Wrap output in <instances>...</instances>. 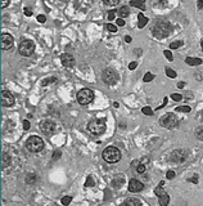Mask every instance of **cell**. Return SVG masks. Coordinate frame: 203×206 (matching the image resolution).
I'll return each mask as SVG.
<instances>
[{
    "label": "cell",
    "mask_w": 203,
    "mask_h": 206,
    "mask_svg": "<svg viewBox=\"0 0 203 206\" xmlns=\"http://www.w3.org/2000/svg\"><path fill=\"white\" fill-rule=\"evenodd\" d=\"M172 30V26L170 22L167 21H157L156 23H154V27H153V35L156 36V38H159V39H162V38H166V36H169L170 32Z\"/></svg>",
    "instance_id": "obj_1"
},
{
    "label": "cell",
    "mask_w": 203,
    "mask_h": 206,
    "mask_svg": "<svg viewBox=\"0 0 203 206\" xmlns=\"http://www.w3.org/2000/svg\"><path fill=\"white\" fill-rule=\"evenodd\" d=\"M102 156H103L105 163L116 164V163H118V161L121 160V151L118 148H116V147L109 146V147H107V148L103 151Z\"/></svg>",
    "instance_id": "obj_2"
},
{
    "label": "cell",
    "mask_w": 203,
    "mask_h": 206,
    "mask_svg": "<svg viewBox=\"0 0 203 206\" xmlns=\"http://www.w3.org/2000/svg\"><path fill=\"white\" fill-rule=\"evenodd\" d=\"M88 130L93 135H102L105 131V120L104 119H95L88 124Z\"/></svg>",
    "instance_id": "obj_3"
},
{
    "label": "cell",
    "mask_w": 203,
    "mask_h": 206,
    "mask_svg": "<svg viewBox=\"0 0 203 206\" xmlns=\"http://www.w3.org/2000/svg\"><path fill=\"white\" fill-rule=\"evenodd\" d=\"M26 148L30 152H40L44 148V141L40 137L32 135L26 141Z\"/></svg>",
    "instance_id": "obj_4"
},
{
    "label": "cell",
    "mask_w": 203,
    "mask_h": 206,
    "mask_svg": "<svg viewBox=\"0 0 203 206\" xmlns=\"http://www.w3.org/2000/svg\"><path fill=\"white\" fill-rule=\"evenodd\" d=\"M94 99V93L93 90L90 89H81L78 93H77V102L80 103L81 106H88L93 102Z\"/></svg>",
    "instance_id": "obj_5"
},
{
    "label": "cell",
    "mask_w": 203,
    "mask_h": 206,
    "mask_svg": "<svg viewBox=\"0 0 203 206\" xmlns=\"http://www.w3.org/2000/svg\"><path fill=\"white\" fill-rule=\"evenodd\" d=\"M35 50V44L31 41V40H23L21 41L19 47H18V52L21 56L23 57H30Z\"/></svg>",
    "instance_id": "obj_6"
},
{
    "label": "cell",
    "mask_w": 203,
    "mask_h": 206,
    "mask_svg": "<svg viewBox=\"0 0 203 206\" xmlns=\"http://www.w3.org/2000/svg\"><path fill=\"white\" fill-rule=\"evenodd\" d=\"M159 124H161V126L166 129H173L177 125V117L173 113H166L165 116L161 117Z\"/></svg>",
    "instance_id": "obj_7"
},
{
    "label": "cell",
    "mask_w": 203,
    "mask_h": 206,
    "mask_svg": "<svg viewBox=\"0 0 203 206\" xmlns=\"http://www.w3.org/2000/svg\"><path fill=\"white\" fill-rule=\"evenodd\" d=\"M102 79H103V81L108 85H114L117 83L118 80V75L117 72H116L113 68H105L103 71V75H102Z\"/></svg>",
    "instance_id": "obj_8"
},
{
    "label": "cell",
    "mask_w": 203,
    "mask_h": 206,
    "mask_svg": "<svg viewBox=\"0 0 203 206\" xmlns=\"http://www.w3.org/2000/svg\"><path fill=\"white\" fill-rule=\"evenodd\" d=\"M186 157H188V152L186 151H184V150H175V151H172L170 153L169 160L171 161V163L181 164V163H184V161L186 160Z\"/></svg>",
    "instance_id": "obj_9"
},
{
    "label": "cell",
    "mask_w": 203,
    "mask_h": 206,
    "mask_svg": "<svg viewBox=\"0 0 203 206\" xmlns=\"http://www.w3.org/2000/svg\"><path fill=\"white\" fill-rule=\"evenodd\" d=\"M40 129H41L42 133L50 135V134H54L58 130V125L53 120H44L40 124Z\"/></svg>",
    "instance_id": "obj_10"
},
{
    "label": "cell",
    "mask_w": 203,
    "mask_h": 206,
    "mask_svg": "<svg viewBox=\"0 0 203 206\" xmlns=\"http://www.w3.org/2000/svg\"><path fill=\"white\" fill-rule=\"evenodd\" d=\"M13 36L9 34H2L0 36V47H2L3 50H9L13 47Z\"/></svg>",
    "instance_id": "obj_11"
},
{
    "label": "cell",
    "mask_w": 203,
    "mask_h": 206,
    "mask_svg": "<svg viewBox=\"0 0 203 206\" xmlns=\"http://www.w3.org/2000/svg\"><path fill=\"white\" fill-rule=\"evenodd\" d=\"M2 105L4 107H10L14 105V97L12 95L10 92H8V90L2 92Z\"/></svg>",
    "instance_id": "obj_12"
},
{
    "label": "cell",
    "mask_w": 203,
    "mask_h": 206,
    "mask_svg": "<svg viewBox=\"0 0 203 206\" xmlns=\"http://www.w3.org/2000/svg\"><path fill=\"white\" fill-rule=\"evenodd\" d=\"M61 62L62 64L64 66V67H74V66L76 64V61H75V58L72 57L70 53H63L61 56Z\"/></svg>",
    "instance_id": "obj_13"
},
{
    "label": "cell",
    "mask_w": 203,
    "mask_h": 206,
    "mask_svg": "<svg viewBox=\"0 0 203 206\" xmlns=\"http://www.w3.org/2000/svg\"><path fill=\"white\" fill-rule=\"evenodd\" d=\"M143 188H144V184L141 182L136 180V179H131L130 183H129V191H130V192H133V193L140 192V191H143Z\"/></svg>",
    "instance_id": "obj_14"
},
{
    "label": "cell",
    "mask_w": 203,
    "mask_h": 206,
    "mask_svg": "<svg viewBox=\"0 0 203 206\" xmlns=\"http://www.w3.org/2000/svg\"><path fill=\"white\" fill-rule=\"evenodd\" d=\"M122 206H141V202H140V200H137V198L131 197V198H127V200L122 204Z\"/></svg>",
    "instance_id": "obj_15"
},
{
    "label": "cell",
    "mask_w": 203,
    "mask_h": 206,
    "mask_svg": "<svg viewBox=\"0 0 203 206\" xmlns=\"http://www.w3.org/2000/svg\"><path fill=\"white\" fill-rule=\"evenodd\" d=\"M130 4L131 6H136L139 9H145V4H144V0H130Z\"/></svg>",
    "instance_id": "obj_16"
},
{
    "label": "cell",
    "mask_w": 203,
    "mask_h": 206,
    "mask_svg": "<svg viewBox=\"0 0 203 206\" xmlns=\"http://www.w3.org/2000/svg\"><path fill=\"white\" fill-rule=\"evenodd\" d=\"M185 62L189 64V66H199L203 61L201 60V58H190V57H188L186 60H185Z\"/></svg>",
    "instance_id": "obj_17"
},
{
    "label": "cell",
    "mask_w": 203,
    "mask_h": 206,
    "mask_svg": "<svg viewBox=\"0 0 203 206\" xmlns=\"http://www.w3.org/2000/svg\"><path fill=\"white\" fill-rule=\"evenodd\" d=\"M159 206H167L170 202V196L167 193H163L162 196H159Z\"/></svg>",
    "instance_id": "obj_18"
},
{
    "label": "cell",
    "mask_w": 203,
    "mask_h": 206,
    "mask_svg": "<svg viewBox=\"0 0 203 206\" xmlns=\"http://www.w3.org/2000/svg\"><path fill=\"white\" fill-rule=\"evenodd\" d=\"M118 14H120V18H126V17H129V14H130L129 6H126V5L121 6V9H118Z\"/></svg>",
    "instance_id": "obj_19"
},
{
    "label": "cell",
    "mask_w": 203,
    "mask_h": 206,
    "mask_svg": "<svg viewBox=\"0 0 203 206\" xmlns=\"http://www.w3.org/2000/svg\"><path fill=\"white\" fill-rule=\"evenodd\" d=\"M137 18H139V23H137V27H139V28H143L144 26H145V25L148 23V18L144 17V14H143V13H139Z\"/></svg>",
    "instance_id": "obj_20"
},
{
    "label": "cell",
    "mask_w": 203,
    "mask_h": 206,
    "mask_svg": "<svg viewBox=\"0 0 203 206\" xmlns=\"http://www.w3.org/2000/svg\"><path fill=\"white\" fill-rule=\"evenodd\" d=\"M124 182H125V179H124V176H117L113 182H112V184H113V187H116V188H118L120 186H122L124 184Z\"/></svg>",
    "instance_id": "obj_21"
},
{
    "label": "cell",
    "mask_w": 203,
    "mask_h": 206,
    "mask_svg": "<svg viewBox=\"0 0 203 206\" xmlns=\"http://www.w3.org/2000/svg\"><path fill=\"white\" fill-rule=\"evenodd\" d=\"M25 182H26V183H28V184H34V183L36 182V175H35L34 173H31V174H27V176H26Z\"/></svg>",
    "instance_id": "obj_22"
},
{
    "label": "cell",
    "mask_w": 203,
    "mask_h": 206,
    "mask_svg": "<svg viewBox=\"0 0 203 206\" xmlns=\"http://www.w3.org/2000/svg\"><path fill=\"white\" fill-rule=\"evenodd\" d=\"M195 137H197V139H199V141H203V126H199L195 129Z\"/></svg>",
    "instance_id": "obj_23"
},
{
    "label": "cell",
    "mask_w": 203,
    "mask_h": 206,
    "mask_svg": "<svg viewBox=\"0 0 203 206\" xmlns=\"http://www.w3.org/2000/svg\"><path fill=\"white\" fill-rule=\"evenodd\" d=\"M153 79H154V75H153V73L147 72L145 75H144V77H143V81H144V83H149V81H152Z\"/></svg>",
    "instance_id": "obj_24"
},
{
    "label": "cell",
    "mask_w": 203,
    "mask_h": 206,
    "mask_svg": "<svg viewBox=\"0 0 203 206\" xmlns=\"http://www.w3.org/2000/svg\"><path fill=\"white\" fill-rule=\"evenodd\" d=\"M103 3L108 6H114V5H117L120 3V0H103Z\"/></svg>",
    "instance_id": "obj_25"
},
{
    "label": "cell",
    "mask_w": 203,
    "mask_h": 206,
    "mask_svg": "<svg viewBox=\"0 0 203 206\" xmlns=\"http://www.w3.org/2000/svg\"><path fill=\"white\" fill-rule=\"evenodd\" d=\"M141 112H143L144 115H147V116H152V115H153V111H152V108H150V107H148V106L143 107Z\"/></svg>",
    "instance_id": "obj_26"
},
{
    "label": "cell",
    "mask_w": 203,
    "mask_h": 206,
    "mask_svg": "<svg viewBox=\"0 0 203 206\" xmlns=\"http://www.w3.org/2000/svg\"><path fill=\"white\" fill-rule=\"evenodd\" d=\"M177 112H190V107L189 106H180L176 108Z\"/></svg>",
    "instance_id": "obj_27"
},
{
    "label": "cell",
    "mask_w": 203,
    "mask_h": 206,
    "mask_svg": "<svg viewBox=\"0 0 203 206\" xmlns=\"http://www.w3.org/2000/svg\"><path fill=\"white\" fill-rule=\"evenodd\" d=\"M183 45V41H173L170 44V49H177Z\"/></svg>",
    "instance_id": "obj_28"
},
{
    "label": "cell",
    "mask_w": 203,
    "mask_h": 206,
    "mask_svg": "<svg viewBox=\"0 0 203 206\" xmlns=\"http://www.w3.org/2000/svg\"><path fill=\"white\" fill-rule=\"evenodd\" d=\"M166 73H167L169 77H172V79H175L177 76V73L173 71V70H171V68H166Z\"/></svg>",
    "instance_id": "obj_29"
},
{
    "label": "cell",
    "mask_w": 203,
    "mask_h": 206,
    "mask_svg": "<svg viewBox=\"0 0 203 206\" xmlns=\"http://www.w3.org/2000/svg\"><path fill=\"white\" fill-rule=\"evenodd\" d=\"M154 193H156V195H157L158 197H159V196H162V195H163V193H166V192H165V191H163V187H161V186H158V187H157V188L154 189Z\"/></svg>",
    "instance_id": "obj_30"
},
{
    "label": "cell",
    "mask_w": 203,
    "mask_h": 206,
    "mask_svg": "<svg viewBox=\"0 0 203 206\" xmlns=\"http://www.w3.org/2000/svg\"><path fill=\"white\" fill-rule=\"evenodd\" d=\"M71 201H72V197L71 196H66V197H63L62 198V205H70L71 204Z\"/></svg>",
    "instance_id": "obj_31"
},
{
    "label": "cell",
    "mask_w": 203,
    "mask_h": 206,
    "mask_svg": "<svg viewBox=\"0 0 203 206\" xmlns=\"http://www.w3.org/2000/svg\"><path fill=\"white\" fill-rule=\"evenodd\" d=\"M107 30L109 32H112V34H114V32H117V27H116L114 25H112V23H108L107 25Z\"/></svg>",
    "instance_id": "obj_32"
},
{
    "label": "cell",
    "mask_w": 203,
    "mask_h": 206,
    "mask_svg": "<svg viewBox=\"0 0 203 206\" xmlns=\"http://www.w3.org/2000/svg\"><path fill=\"white\" fill-rule=\"evenodd\" d=\"M163 53H165V57H166V58H167V60H169V61H172V60H173V56H172V53H171V52H170L169 49H166V50H163Z\"/></svg>",
    "instance_id": "obj_33"
},
{
    "label": "cell",
    "mask_w": 203,
    "mask_h": 206,
    "mask_svg": "<svg viewBox=\"0 0 203 206\" xmlns=\"http://www.w3.org/2000/svg\"><path fill=\"white\" fill-rule=\"evenodd\" d=\"M136 171L139 173V174H143L144 171H145V165H143V164H139L136 166Z\"/></svg>",
    "instance_id": "obj_34"
},
{
    "label": "cell",
    "mask_w": 203,
    "mask_h": 206,
    "mask_svg": "<svg viewBox=\"0 0 203 206\" xmlns=\"http://www.w3.org/2000/svg\"><path fill=\"white\" fill-rule=\"evenodd\" d=\"M94 186V180L91 176H88V179H86V183H85V187H93Z\"/></svg>",
    "instance_id": "obj_35"
},
{
    "label": "cell",
    "mask_w": 203,
    "mask_h": 206,
    "mask_svg": "<svg viewBox=\"0 0 203 206\" xmlns=\"http://www.w3.org/2000/svg\"><path fill=\"white\" fill-rule=\"evenodd\" d=\"M50 81H57V79L55 77H50V79H45V80H42V83H41V85L42 86H45V85H48Z\"/></svg>",
    "instance_id": "obj_36"
},
{
    "label": "cell",
    "mask_w": 203,
    "mask_h": 206,
    "mask_svg": "<svg viewBox=\"0 0 203 206\" xmlns=\"http://www.w3.org/2000/svg\"><path fill=\"white\" fill-rule=\"evenodd\" d=\"M9 5V0H0V8L4 9Z\"/></svg>",
    "instance_id": "obj_37"
},
{
    "label": "cell",
    "mask_w": 203,
    "mask_h": 206,
    "mask_svg": "<svg viewBox=\"0 0 203 206\" xmlns=\"http://www.w3.org/2000/svg\"><path fill=\"white\" fill-rule=\"evenodd\" d=\"M171 98H172L173 101H176V102H179V101L183 99V97H181V94H172V95H171Z\"/></svg>",
    "instance_id": "obj_38"
},
{
    "label": "cell",
    "mask_w": 203,
    "mask_h": 206,
    "mask_svg": "<svg viewBox=\"0 0 203 206\" xmlns=\"http://www.w3.org/2000/svg\"><path fill=\"white\" fill-rule=\"evenodd\" d=\"M166 176H167V179H173L175 178V173H173L172 170H169L167 174H166Z\"/></svg>",
    "instance_id": "obj_39"
},
{
    "label": "cell",
    "mask_w": 203,
    "mask_h": 206,
    "mask_svg": "<svg viewBox=\"0 0 203 206\" xmlns=\"http://www.w3.org/2000/svg\"><path fill=\"white\" fill-rule=\"evenodd\" d=\"M30 126H31L30 121H28V120H25V121H23V129H25V130H28V129H30Z\"/></svg>",
    "instance_id": "obj_40"
},
{
    "label": "cell",
    "mask_w": 203,
    "mask_h": 206,
    "mask_svg": "<svg viewBox=\"0 0 203 206\" xmlns=\"http://www.w3.org/2000/svg\"><path fill=\"white\" fill-rule=\"evenodd\" d=\"M116 23H117V26H125V21H124V18H118L117 21H116Z\"/></svg>",
    "instance_id": "obj_41"
},
{
    "label": "cell",
    "mask_w": 203,
    "mask_h": 206,
    "mask_svg": "<svg viewBox=\"0 0 203 206\" xmlns=\"http://www.w3.org/2000/svg\"><path fill=\"white\" fill-rule=\"evenodd\" d=\"M114 16H116V12H114V10L109 12V14H108V21H113V19H114Z\"/></svg>",
    "instance_id": "obj_42"
},
{
    "label": "cell",
    "mask_w": 203,
    "mask_h": 206,
    "mask_svg": "<svg viewBox=\"0 0 203 206\" xmlns=\"http://www.w3.org/2000/svg\"><path fill=\"white\" fill-rule=\"evenodd\" d=\"M38 21L40 22V23H44V22L46 21V18H45V16H42V14H40V16H38Z\"/></svg>",
    "instance_id": "obj_43"
},
{
    "label": "cell",
    "mask_w": 203,
    "mask_h": 206,
    "mask_svg": "<svg viewBox=\"0 0 203 206\" xmlns=\"http://www.w3.org/2000/svg\"><path fill=\"white\" fill-rule=\"evenodd\" d=\"M136 67H137V63H136V62H131V63L129 64V68H130V70H135Z\"/></svg>",
    "instance_id": "obj_44"
},
{
    "label": "cell",
    "mask_w": 203,
    "mask_h": 206,
    "mask_svg": "<svg viewBox=\"0 0 203 206\" xmlns=\"http://www.w3.org/2000/svg\"><path fill=\"white\" fill-rule=\"evenodd\" d=\"M25 14H26L27 17H31L32 16V10L28 9V8H25Z\"/></svg>",
    "instance_id": "obj_45"
},
{
    "label": "cell",
    "mask_w": 203,
    "mask_h": 206,
    "mask_svg": "<svg viewBox=\"0 0 203 206\" xmlns=\"http://www.w3.org/2000/svg\"><path fill=\"white\" fill-rule=\"evenodd\" d=\"M197 8L201 10L203 8V0H198V3H197Z\"/></svg>",
    "instance_id": "obj_46"
},
{
    "label": "cell",
    "mask_w": 203,
    "mask_h": 206,
    "mask_svg": "<svg viewBox=\"0 0 203 206\" xmlns=\"http://www.w3.org/2000/svg\"><path fill=\"white\" fill-rule=\"evenodd\" d=\"M189 182H193V183H198V176L195 175L194 178H192V179H189Z\"/></svg>",
    "instance_id": "obj_47"
},
{
    "label": "cell",
    "mask_w": 203,
    "mask_h": 206,
    "mask_svg": "<svg viewBox=\"0 0 203 206\" xmlns=\"http://www.w3.org/2000/svg\"><path fill=\"white\" fill-rule=\"evenodd\" d=\"M166 103H167V98H165V99H163L162 106H159V107H158V109H159V108H162V107H165V106H166Z\"/></svg>",
    "instance_id": "obj_48"
},
{
    "label": "cell",
    "mask_w": 203,
    "mask_h": 206,
    "mask_svg": "<svg viewBox=\"0 0 203 206\" xmlns=\"http://www.w3.org/2000/svg\"><path fill=\"white\" fill-rule=\"evenodd\" d=\"M125 41H126V43H131V38H130L129 35H127V36H125Z\"/></svg>",
    "instance_id": "obj_49"
},
{
    "label": "cell",
    "mask_w": 203,
    "mask_h": 206,
    "mask_svg": "<svg viewBox=\"0 0 203 206\" xmlns=\"http://www.w3.org/2000/svg\"><path fill=\"white\" fill-rule=\"evenodd\" d=\"M58 156L61 157V152H55V153H54V157H53V159L55 160V159H58Z\"/></svg>",
    "instance_id": "obj_50"
},
{
    "label": "cell",
    "mask_w": 203,
    "mask_h": 206,
    "mask_svg": "<svg viewBox=\"0 0 203 206\" xmlns=\"http://www.w3.org/2000/svg\"><path fill=\"white\" fill-rule=\"evenodd\" d=\"M184 85H185L184 83H179V84H177V88H180V89H181V88H184Z\"/></svg>",
    "instance_id": "obj_51"
},
{
    "label": "cell",
    "mask_w": 203,
    "mask_h": 206,
    "mask_svg": "<svg viewBox=\"0 0 203 206\" xmlns=\"http://www.w3.org/2000/svg\"><path fill=\"white\" fill-rule=\"evenodd\" d=\"M113 106H114V107H116V108H117V107H118V106H120V105H118V103H117V102H114V103H113Z\"/></svg>",
    "instance_id": "obj_52"
},
{
    "label": "cell",
    "mask_w": 203,
    "mask_h": 206,
    "mask_svg": "<svg viewBox=\"0 0 203 206\" xmlns=\"http://www.w3.org/2000/svg\"><path fill=\"white\" fill-rule=\"evenodd\" d=\"M201 47H202V49H203V40H202V43H201Z\"/></svg>",
    "instance_id": "obj_53"
},
{
    "label": "cell",
    "mask_w": 203,
    "mask_h": 206,
    "mask_svg": "<svg viewBox=\"0 0 203 206\" xmlns=\"http://www.w3.org/2000/svg\"><path fill=\"white\" fill-rule=\"evenodd\" d=\"M202 117H203V112H202Z\"/></svg>",
    "instance_id": "obj_54"
}]
</instances>
